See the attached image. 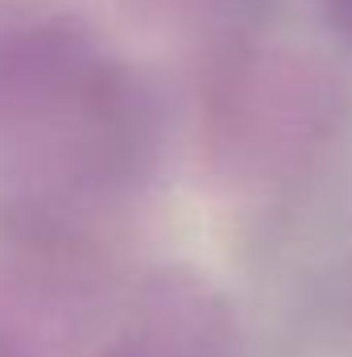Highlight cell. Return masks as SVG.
Instances as JSON below:
<instances>
[{
	"label": "cell",
	"mask_w": 352,
	"mask_h": 357,
	"mask_svg": "<svg viewBox=\"0 0 352 357\" xmlns=\"http://www.w3.org/2000/svg\"><path fill=\"white\" fill-rule=\"evenodd\" d=\"M154 100L75 21L0 33V183L46 204L137 187L154 158Z\"/></svg>",
	"instance_id": "6da1fadb"
},
{
	"label": "cell",
	"mask_w": 352,
	"mask_h": 357,
	"mask_svg": "<svg viewBox=\"0 0 352 357\" xmlns=\"http://www.w3.org/2000/svg\"><path fill=\"white\" fill-rule=\"evenodd\" d=\"M336 84L294 50L220 46L199 91V146L220 178L265 183L298 171L332 133Z\"/></svg>",
	"instance_id": "7a4b0ae2"
},
{
	"label": "cell",
	"mask_w": 352,
	"mask_h": 357,
	"mask_svg": "<svg viewBox=\"0 0 352 357\" xmlns=\"http://www.w3.org/2000/svg\"><path fill=\"white\" fill-rule=\"evenodd\" d=\"M133 4L150 25L211 42L220 50V46L245 42L262 25L273 0H133Z\"/></svg>",
	"instance_id": "3957f363"
},
{
	"label": "cell",
	"mask_w": 352,
	"mask_h": 357,
	"mask_svg": "<svg viewBox=\"0 0 352 357\" xmlns=\"http://www.w3.org/2000/svg\"><path fill=\"white\" fill-rule=\"evenodd\" d=\"M319 4H323L328 21H332L344 38H352V0H319Z\"/></svg>",
	"instance_id": "277c9868"
}]
</instances>
